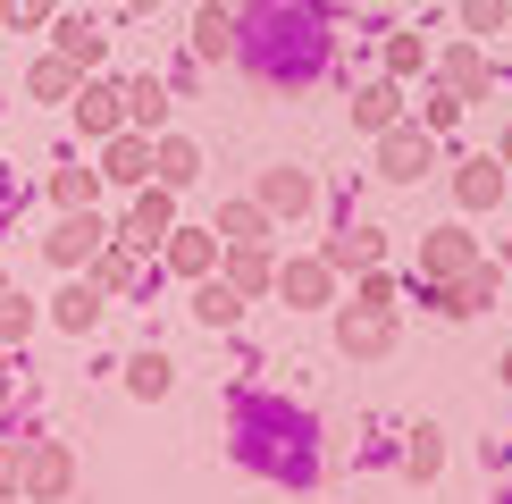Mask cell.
Masks as SVG:
<instances>
[{
  "label": "cell",
  "instance_id": "23",
  "mask_svg": "<svg viewBox=\"0 0 512 504\" xmlns=\"http://www.w3.org/2000/svg\"><path fill=\"white\" fill-rule=\"evenodd\" d=\"M395 118H403V84H395V76H370V84L353 93V126H361V135H387Z\"/></svg>",
  "mask_w": 512,
  "mask_h": 504
},
{
  "label": "cell",
  "instance_id": "30",
  "mask_svg": "<svg viewBox=\"0 0 512 504\" xmlns=\"http://www.w3.org/2000/svg\"><path fill=\"white\" fill-rule=\"evenodd\" d=\"M76 84H84V68H76V59H34V68H26V93L34 101H76Z\"/></svg>",
  "mask_w": 512,
  "mask_h": 504
},
{
  "label": "cell",
  "instance_id": "5",
  "mask_svg": "<svg viewBox=\"0 0 512 504\" xmlns=\"http://www.w3.org/2000/svg\"><path fill=\"white\" fill-rule=\"evenodd\" d=\"M496 294H504V261H471L462 278L429 286V311L437 320H479V311H496Z\"/></svg>",
  "mask_w": 512,
  "mask_h": 504
},
{
  "label": "cell",
  "instance_id": "14",
  "mask_svg": "<svg viewBox=\"0 0 512 504\" xmlns=\"http://www.w3.org/2000/svg\"><path fill=\"white\" fill-rule=\"evenodd\" d=\"M277 303H294V311L336 303V269L319 261V252H303V261H277Z\"/></svg>",
  "mask_w": 512,
  "mask_h": 504
},
{
  "label": "cell",
  "instance_id": "8",
  "mask_svg": "<svg viewBox=\"0 0 512 504\" xmlns=\"http://www.w3.org/2000/svg\"><path fill=\"white\" fill-rule=\"evenodd\" d=\"M101 244H110V219L101 210H59V227L42 236V261L51 269H93Z\"/></svg>",
  "mask_w": 512,
  "mask_h": 504
},
{
  "label": "cell",
  "instance_id": "31",
  "mask_svg": "<svg viewBox=\"0 0 512 504\" xmlns=\"http://www.w3.org/2000/svg\"><path fill=\"white\" fill-rule=\"evenodd\" d=\"M26 336H34V303H26V294H17V286H0V345H26Z\"/></svg>",
  "mask_w": 512,
  "mask_h": 504
},
{
  "label": "cell",
  "instance_id": "1",
  "mask_svg": "<svg viewBox=\"0 0 512 504\" xmlns=\"http://www.w3.org/2000/svg\"><path fill=\"white\" fill-rule=\"evenodd\" d=\"M336 9L319 0H244L236 9V59L261 84H319L336 76Z\"/></svg>",
  "mask_w": 512,
  "mask_h": 504
},
{
  "label": "cell",
  "instance_id": "33",
  "mask_svg": "<svg viewBox=\"0 0 512 504\" xmlns=\"http://www.w3.org/2000/svg\"><path fill=\"white\" fill-rule=\"evenodd\" d=\"M420 68H429V42H420V34H387V76L403 84V76H420Z\"/></svg>",
  "mask_w": 512,
  "mask_h": 504
},
{
  "label": "cell",
  "instance_id": "37",
  "mask_svg": "<svg viewBox=\"0 0 512 504\" xmlns=\"http://www.w3.org/2000/svg\"><path fill=\"white\" fill-rule=\"evenodd\" d=\"M353 294H361V303H395V278H387V269H361Z\"/></svg>",
  "mask_w": 512,
  "mask_h": 504
},
{
  "label": "cell",
  "instance_id": "3",
  "mask_svg": "<svg viewBox=\"0 0 512 504\" xmlns=\"http://www.w3.org/2000/svg\"><path fill=\"white\" fill-rule=\"evenodd\" d=\"M395 336H403L395 303H361V294H353V303L336 311V353H345V362H387Z\"/></svg>",
  "mask_w": 512,
  "mask_h": 504
},
{
  "label": "cell",
  "instance_id": "10",
  "mask_svg": "<svg viewBox=\"0 0 512 504\" xmlns=\"http://www.w3.org/2000/svg\"><path fill=\"white\" fill-rule=\"evenodd\" d=\"M479 261V236L471 227H429L412 252V269H420V286H445V278H462V269Z\"/></svg>",
  "mask_w": 512,
  "mask_h": 504
},
{
  "label": "cell",
  "instance_id": "28",
  "mask_svg": "<svg viewBox=\"0 0 512 504\" xmlns=\"http://www.w3.org/2000/svg\"><path fill=\"white\" fill-rule=\"evenodd\" d=\"M168 76H126V126H143V135H160L168 126Z\"/></svg>",
  "mask_w": 512,
  "mask_h": 504
},
{
  "label": "cell",
  "instance_id": "9",
  "mask_svg": "<svg viewBox=\"0 0 512 504\" xmlns=\"http://www.w3.org/2000/svg\"><path fill=\"white\" fill-rule=\"evenodd\" d=\"M68 110H76V135H93V143L118 135V126H126V76H101V68H93V76L76 84Z\"/></svg>",
  "mask_w": 512,
  "mask_h": 504
},
{
  "label": "cell",
  "instance_id": "11",
  "mask_svg": "<svg viewBox=\"0 0 512 504\" xmlns=\"http://www.w3.org/2000/svg\"><path fill=\"white\" fill-rule=\"evenodd\" d=\"M101 185H126V194H135V185H152V135H143V126H118V135H101Z\"/></svg>",
  "mask_w": 512,
  "mask_h": 504
},
{
  "label": "cell",
  "instance_id": "4",
  "mask_svg": "<svg viewBox=\"0 0 512 504\" xmlns=\"http://www.w3.org/2000/svg\"><path fill=\"white\" fill-rule=\"evenodd\" d=\"M168 227H177V194H168V185H135L110 236H118V244H135V252H160V244H168Z\"/></svg>",
  "mask_w": 512,
  "mask_h": 504
},
{
  "label": "cell",
  "instance_id": "15",
  "mask_svg": "<svg viewBox=\"0 0 512 504\" xmlns=\"http://www.w3.org/2000/svg\"><path fill=\"white\" fill-rule=\"evenodd\" d=\"M319 261H328L336 278H345V269H353V278H361V269H387V227H336V236L319 244Z\"/></svg>",
  "mask_w": 512,
  "mask_h": 504
},
{
  "label": "cell",
  "instance_id": "29",
  "mask_svg": "<svg viewBox=\"0 0 512 504\" xmlns=\"http://www.w3.org/2000/svg\"><path fill=\"white\" fill-rule=\"evenodd\" d=\"M51 202H59V210H101V168H93V160L51 168Z\"/></svg>",
  "mask_w": 512,
  "mask_h": 504
},
{
  "label": "cell",
  "instance_id": "26",
  "mask_svg": "<svg viewBox=\"0 0 512 504\" xmlns=\"http://www.w3.org/2000/svg\"><path fill=\"white\" fill-rule=\"evenodd\" d=\"M51 42H59V59H76L84 76H93L101 59H110V34H101L93 17H59V26H51Z\"/></svg>",
  "mask_w": 512,
  "mask_h": 504
},
{
  "label": "cell",
  "instance_id": "12",
  "mask_svg": "<svg viewBox=\"0 0 512 504\" xmlns=\"http://www.w3.org/2000/svg\"><path fill=\"white\" fill-rule=\"evenodd\" d=\"M219 227H168V244H160V269H168V278H185V286H194V278H210V269H219Z\"/></svg>",
  "mask_w": 512,
  "mask_h": 504
},
{
  "label": "cell",
  "instance_id": "6",
  "mask_svg": "<svg viewBox=\"0 0 512 504\" xmlns=\"http://www.w3.org/2000/svg\"><path fill=\"white\" fill-rule=\"evenodd\" d=\"M429 168H437V135H429V126L395 118L387 135H378V177H387V185H420Z\"/></svg>",
  "mask_w": 512,
  "mask_h": 504
},
{
  "label": "cell",
  "instance_id": "7",
  "mask_svg": "<svg viewBox=\"0 0 512 504\" xmlns=\"http://www.w3.org/2000/svg\"><path fill=\"white\" fill-rule=\"evenodd\" d=\"M68 488H76L68 437H26V479H17V496H26V504H59Z\"/></svg>",
  "mask_w": 512,
  "mask_h": 504
},
{
  "label": "cell",
  "instance_id": "2",
  "mask_svg": "<svg viewBox=\"0 0 512 504\" xmlns=\"http://www.w3.org/2000/svg\"><path fill=\"white\" fill-rule=\"evenodd\" d=\"M236 454L252 462V471H277V479H294V488H303V479L319 471L303 412H294V404H277L269 387H244V395H236Z\"/></svg>",
  "mask_w": 512,
  "mask_h": 504
},
{
  "label": "cell",
  "instance_id": "41",
  "mask_svg": "<svg viewBox=\"0 0 512 504\" xmlns=\"http://www.w3.org/2000/svg\"><path fill=\"white\" fill-rule=\"evenodd\" d=\"M0 362H9V345H0Z\"/></svg>",
  "mask_w": 512,
  "mask_h": 504
},
{
  "label": "cell",
  "instance_id": "27",
  "mask_svg": "<svg viewBox=\"0 0 512 504\" xmlns=\"http://www.w3.org/2000/svg\"><path fill=\"white\" fill-rule=\"evenodd\" d=\"M194 59L202 68H219V59H236V9H194Z\"/></svg>",
  "mask_w": 512,
  "mask_h": 504
},
{
  "label": "cell",
  "instance_id": "19",
  "mask_svg": "<svg viewBox=\"0 0 512 504\" xmlns=\"http://www.w3.org/2000/svg\"><path fill=\"white\" fill-rule=\"evenodd\" d=\"M202 177V143H185V135H152V185H168V194H185V185Z\"/></svg>",
  "mask_w": 512,
  "mask_h": 504
},
{
  "label": "cell",
  "instance_id": "20",
  "mask_svg": "<svg viewBox=\"0 0 512 504\" xmlns=\"http://www.w3.org/2000/svg\"><path fill=\"white\" fill-rule=\"evenodd\" d=\"M244 303H252V294H244V286H227L219 269H210V278H194V320H202V328L236 336V320H244Z\"/></svg>",
  "mask_w": 512,
  "mask_h": 504
},
{
  "label": "cell",
  "instance_id": "17",
  "mask_svg": "<svg viewBox=\"0 0 512 504\" xmlns=\"http://www.w3.org/2000/svg\"><path fill=\"white\" fill-rule=\"evenodd\" d=\"M437 84L462 101V110H471V101L487 93V84H496V68H487V42H454V51L437 59Z\"/></svg>",
  "mask_w": 512,
  "mask_h": 504
},
{
  "label": "cell",
  "instance_id": "21",
  "mask_svg": "<svg viewBox=\"0 0 512 504\" xmlns=\"http://www.w3.org/2000/svg\"><path fill=\"white\" fill-rule=\"evenodd\" d=\"M210 227H219V244H277V219L252 194L244 202H219V210H210Z\"/></svg>",
  "mask_w": 512,
  "mask_h": 504
},
{
  "label": "cell",
  "instance_id": "42",
  "mask_svg": "<svg viewBox=\"0 0 512 504\" xmlns=\"http://www.w3.org/2000/svg\"><path fill=\"white\" fill-rule=\"evenodd\" d=\"M504 504H512V488H504Z\"/></svg>",
  "mask_w": 512,
  "mask_h": 504
},
{
  "label": "cell",
  "instance_id": "36",
  "mask_svg": "<svg viewBox=\"0 0 512 504\" xmlns=\"http://www.w3.org/2000/svg\"><path fill=\"white\" fill-rule=\"evenodd\" d=\"M0 17L9 26H42V17H59V0H0Z\"/></svg>",
  "mask_w": 512,
  "mask_h": 504
},
{
  "label": "cell",
  "instance_id": "22",
  "mask_svg": "<svg viewBox=\"0 0 512 504\" xmlns=\"http://www.w3.org/2000/svg\"><path fill=\"white\" fill-rule=\"evenodd\" d=\"M219 278H227V286H244V294H277V261H269V244H227V252H219Z\"/></svg>",
  "mask_w": 512,
  "mask_h": 504
},
{
  "label": "cell",
  "instance_id": "16",
  "mask_svg": "<svg viewBox=\"0 0 512 504\" xmlns=\"http://www.w3.org/2000/svg\"><path fill=\"white\" fill-rule=\"evenodd\" d=\"M252 202L269 210V219H303V210L319 202L311 168H261V185H252Z\"/></svg>",
  "mask_w": 512,
  "mask_h": 504
},
{
  "label": "cell",
  "instance_id": "25",
  "mask_svg": "<svg viewBox=\"0 0 512 504\" xmlns=\"http://www.w3.org/2000/svg\"><path fill=\"white\" fill-rule=\"evenodd\" d=\"M168 387H177V362H168L160 345H143V353H126V395H135V404H160Z\"/></svg>",
  "mask_w": 512,
  "mask_h": 504
},
{
  "label": "cell",
  "instance_id": "35",
  "mask_svg": "<svg viewBox=\"0 0 512 504\" xmlns=\"http://www.w3.org/2000/svg\"><path fill=\"white\" fill-rule=\"evenodd\" d=\"M17 479H26V437H9V429H0V504L17 496Z\"/></svg>",
  "mask_w": 512,
  "mask_h": 504
},
{
  "label": "cell",
  "instance_id": "34",
  "mask_svg": "<svg viewBox=\"0 0 512 504\" xmlns=\"http://www.w3.org/2000/svg\"><path fill=\"white\" fill-rule=\"evenodd\" d=\"M420 126H429V135H454V126H462V101H454V93L437 84V93L420 101Z\"/></svg>",
  "mask_w": 512,
  "mask_h": 504
},
{
  "label": "cell",
  "instance_id": "40",
  "mask_svg": "<svg viewBox=\"0 0 512 504\" xmlns=\"http://www.w3.org/2000/svg\"><path fill=\"white\" fill-rule=\"evenodd\" d=\"M504 278H512V236H504Z\"/></svg>",
  "mask_w": 512,
  "mask_h": 504
},
{
  "label": "cell",
  "instance_id": "38",
  "mask_svg": "<svg viewBox=\"0 0 512 504\" xmlns=\"http://www.w3.org/2000/svg\"><path fill=\"white\" fill-rule=\"evenodd\" d=\"M496 160H504V168H512V126H504V143H496Z\"/></svg>",
  "mask_w": 512,
  "mask_h": 504
},
{
  "label": "cell",
  "instance_id": "24",
  "mask_svg": "<svg viewBox=\"0 0 512 504\" xmlns=\"http://www.w3.org/2000/svg\"><path fill=\"white\" fill-rule=\"evenodd\" d=\"M395 462H403V479H437L445 471V429H437V420H412L403 446H395Z\"/></svg>",
  "mask_w": 512,
  "mask_h": 504
},
{
  "label": "cell",
  "instance_id": "32",
  "mask_svg": "<svg viewBox=\"0 0 512 504\" xmlns=\"http://www.w3.org/2000/svg\"><path fill=\"white\" fill-rule=\"evenodd\" d=\"M504 17H512V0H462V34H471V42L504 34Z\"/></svg>",
  "mask_w": 512,
  "mask_h": 504
},
{
  "label": "cell",
  "instance_id": "39",
  "mask_svg": "<svg viewBox=\"0 0 512 504\" xmlns=\"http://www.w3.org/2000/svg\"><path fill=\"white\" fill-rule=\"evenodd\" d=\"M496 370H504V387H512V353H504V362H496Z\"/></svg>",
  "mask_w": 512,
  "mask_h": 504
},
{
  "label": "cell",
  "instance_id": "18",
  "mask_svg": "<svg viewBox=\"0 0 512 504\" xmlns=\"http://www.w3.org/2000/svg\"><path fill=\"white\" fill-rule=\"evenodd\" d=\"M504 185H512V168H504L496 152H479V160H462V168H454V202H462V210H496V202H504Z\"/></svg>",
  "mask_w": 512,
  "mask_h": 504
},
{
  "label": "cell",
  "instance_id": "13",
  "mask_svg": "<svg viewBox=\"0 0 512 504\" xmlns=\"http://www.w3.org/2000/svg\"><path fill=\"white\" fill-rule=\"evenodd\" d=\"M101 311H110V294L84 278V269H68V286L51 294V328H59V336H93V328H101Z\"/></svg>",
  "mask_w": 512,
  "mask_h": 504
}]
</instances>
